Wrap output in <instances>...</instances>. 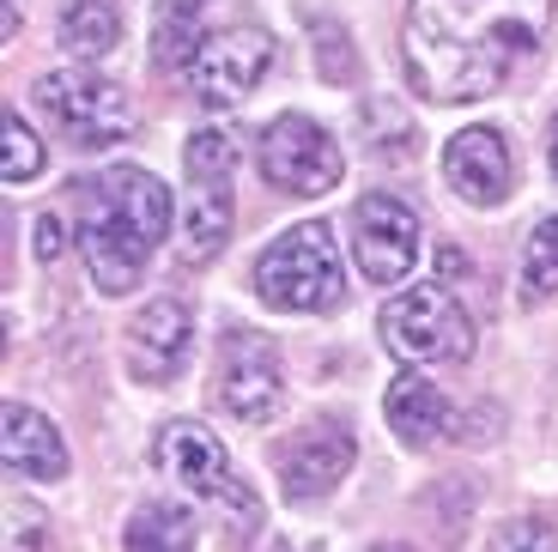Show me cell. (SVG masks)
<instances>
[{
    "label": "cell",
    "mask_w": 558,
    "mask_h": 552,
    "mask_svg": "<svg viewBox=\"0 0 558 552\" xmlns=\"http://www.w3.org/2000/svg\"><path fill=\"white\" fill-rule=\"evenodd\" d=\"M444 182L468 201V207H504L510 182H517V158L498 128H461L444 146Z\"/></svg>",
    "instance_id": "obj_13"
},
{
    "label": "cell",
    "mask_w": 558,
    "mask_h": 552,
    "mask_svg": "<svg viewBox=\"0 0 558 552\" xmlns=\"http://www.w3.org/2000/svg\"><path fill=\"white\" fill-rule=\"evenodd\" d=\"M56 31H61V49L73 61H104L122 43V13H116L110 0H68Z\"/></svg>",
    "instance_id": "obj_17"
},
{
    "label": "cell",
    "mask_w": 558,
    "mask_h": 552,
    "mask_svg": "<svg viewBox=\"0 0 558 552\" xmlns=\"http://www.w3.org/2000/svg\"><path fill=\"white\" fill-rule=\"evenodd\" d=\"M255 298L286 316H322L347 298V274H340L335 231L322 219H304L292 231H279L255 262Z\"/></svg>",
    "instance_id": "obj_3"
},
{
    "label": "cell",
    "mask_w": 558,
    "mask_h": 552,
    "mask_svg": "<svg viewBox=\"0 0 558 552\" xmlns=\"http://www.w3.org/2000/svg\"><path fill=\"white\" fill-rule=\"evenodd\" d=\"M352 255L371 286H401L418 262V219L395 194H364L352 213Z\"/></svg>",
    "instance_id": "obj_11"
},
{
    "label": "cell",
    "mask_w": 558,
    "mask_h": 552,
    "mask_svg": "<svg viewBox=\"0 0 558 552\" xmlns=\"http://www.w3.org/2000/svg\"><path fill=\"white\" fill-rule=\"evenodd\" d=\"M262 177L286 194H328L347 177V158H340L328 128L292 110L262 134Z\"/></svg>",
    "instance_id": "obj_8"
},
{
    "label": "cell",
    "mask_w": 558,
    "mask_h": 552,
    "mask_svg": "<svg viewBox=\"0 0 558 552\" xmlns=\"http://www.w3.org/2000/svg\"><path fill=\"white\" fill-rule=\"evenodd\" d=\"M486 552H553V523L546 516H517L486 540Z\"/></svg>",
    "instance_id": "obj_22"
},
{
    "label": "cell",
    "mask_w": 558,
    "mask_h": 552,
    "mask_svg": "<svg viewBox=\"0 0 558 552\" xmlns=\"http://www.w3.org/2000/svg\"><path fill=\"white\" fill-rule=\"evenodd\" d=\"M219 407L238 425H267L286 400V376H279V352L267 334H225L219 346V383H213Z\"/></svg>",
    "instance_id": "obj_10"
},
{
    "label": "cell",
    "mask_w": 558,
    "mask_h": 552,
    "mask_svg": "<svg viewBox=\"0 0 558 552\" xmlns=\"http://www.w3.org/2000/svg\"><path fill=\"white\" fill-rule=\"evenodd\" d=\"M19 19H25V0H7V13H0V37H19Z\"/></svg>",
    "instance_id": "obj_24"
},
{
    "label": "cell",
    "mask_w": 558,
    "mask_h": 552,
    "mask_svg": "<svg viewBox=\"0 0 558 552\" xmlns=\"http://www.w3.org/2000/svg\"><path fill=\"white\" fill-rule=\"evenodd\" d=\"M377 328H383V346L407 364H461V359H474V340H480L474 316H468L461 298L449 286H437V279L389 298Z\"/></svg>",
    "instance_id": "obj_4"
},
{
    "label": "cell",
    "mask_w": 558,
    "mask_h": 552,
    "mask_svg": "<svg viewBox=\"0 0 558 552\" xmlns=\"http://www.w3.org/2000/svg\"><path fill=\"white\" fill-rule=\"evenodd\" d=\"M153 461L165 480H177L189 497H201V504H219L231 523L255 528L262 523V504H255V492L231 473V456H225V443L213 437L207 425H195V419H170L165 431H158L153 443Z\"/></svg>",
    "instance_id": "obj_6"
},
{
    "label": "cell",
    "mask_w": 558,
    "mask_h": 552,
    "mask_svg": "<svg viewBox=\"0 0 558 552\" xmlns=\"http://www.w3.org/2000/svg\"><path fill=\"white\" fill-rule=\"evenodd\" d=\"M0 461L19 480H43V485L68 480V443H61V431L43 413L19 407V400L0 413Z\"/></svg>",
    "instance_id": "obj_15"
},
{
    "label": "cell",
    "mask_w": 558,
    "mask_h": 552,
    "mask_svg": "<svg viewBox=\"0 0 558 552\" xmlns=\"http://www.w3.org/2000/svg\"><path fill=\"white\" fill-rule=\"evenodd\" d=\"M31 237H37V255H43V262H56V255H61V225H56V213H43V219L31 225Z\"/></svg>",
    "instance_id": "obj_23"
},
{
    "label": "cell",
    "mask_w": 558,
    "mask_h": 552,
    "mask_svg": "<svg viewBox=\"0 0 558 552\" xmlns=\"http://www.w3.org/2000/svg\"><path fill=\"white\" fill-rule=\"evenodd\" d=\"M37 110L49 122V134H61L68 146H110V140H128L140 122L134 97L116 80L92 68H61L37 80Z\"/></svg>",
    "instance_id": "obj_5"
},
{
    "label": "cell",
    "mask_w": 558,
    "mask_h": 552,
    "mask_svg": "<svg viewBox=\"0 0 558 552\" xmlns=\"http://www.w3.org/2000/svg\"><path fill=\"white\" fill-rule=\"evenodd\" d=\"M189 170V207H182V262H213L238 225V201H231V170H238V146L219 128H201L182 153Z\"/></svg>",
    "instance_id": "obj_7"
},
{
    "label": "cell",
    "mask_w": 558,
    "mask_h": 552,
    "mask_svg": "<svg viewBox=\"0 0 558 552\" xmlns=\"http://www.w3.org/2000/svg\"><path fill=\"white\" fill-rule=\"evenodd\" d=\"M195 540H201V528L182 504H140L128 516L122 547L128 552H195Z\"/></svg>",
    "instance_id": "obj_18"
},
{
    "label": "cell",
    "mask_w": 558,
    "mask_h": 552,
    "mask_svg": "<svg viewBox=\"0 0 558 552\" xmlns=\"http://www.w3.org/2000/svg\"><path fill=\"white\" fill-rule=\"evenodd\" d=\"M43 170V140L31 134L25 116H7V158H0V177L7 182H31Z\"/></svg>",
    "instance_id": "obj_21"
},
{
    "label": "cell",
    "mask_w": 558,
    "mask_h": 552,
    "mask_svg": "<svg viewBox=\"0 0 558 552\" xmlns=\"http://www.w3.org/2000/svg\"><path fill=\"white\" fill-rule=\"evenodd\" d=\"M553 25V0H407V80L432 104H480Z\"/></svg>",
    "instance_id": "obj_1"
},
{
    "label": "cell",
    "mask_w": 558,
    "mask_h": 552,
    "mask_svg": "<svg viewBox=\"0 0 558 552\" xmlns=\"http://www.w3.org/2000/svg\"><path fill=\"white\" fill-rule=\"evenodd\" d=\"M189 352H195V316L177 298H158V304H146L128 322V371L140 383H153V388L177 383Z\"/></svg>",
    "instance_id": "obj_14"
},
{
    "label": "cell",
    "mask_w": 558,
    "mask_h": 552,
    "mask_svg": "<svg viewBox=\"0 0 558 552\" xmlns=\"http://www.w3.org/2000/svg\"><path fill=\"white\" fill-rule=\"evenodd\" d=\"M201 43L207 37H201V7L195 0H165V7H158V37H153L158 68H170V73L195 68Z\"/></svg>",
    "instance_id": "obj_19"
},
{
    "label": "cell",
    "mask_w": 558,
    "mask_h": 552,
    "mask_svg": "<svg viewBox=\"0 0 558 552\" xmlns=\"http://www.w3.org/2000/svg\"><path fill=\"white\" fill-rule=\"evenodd\" d=\"M267 68H274V37L255 25H225L201 43L189 85H195V97L207 110H231V104H243L267 80Z\"/></svg>",
    "instance_id": "obj_9"
},
{
    "label": "cell",
    "mask_w": 558,
    "mask_h": 552,
    "mask_svg": "<svg viewBox=\"0 0 558 552\" xmlns=\"http://www.w3.org/2000/svg\"><path fill=\"white\" fill-rule=\"evenodd\" d=\"M170 231V189L153 170L110 165L92 182H80V255L92 286L122 298L140 286L153 249Z\"/></svg>",
    "instance_id": "obj_2"
},
{
    "label": "cell",
    "mask_w": 558,
    "mask_h": 552,
    "mask_svg": "<svg viewBox=\"0 0 558 552\" xmlns=\"http://www.w3.org/2000/svg\"><path fill=\"white\" fill-rule=\"evenodd\" d=\"M522 291L529 298H558V219L534 225L522 249Z\"/></svg>",
    "instance_id": "obj_20"
},
{
    "label": "cell",
    "mask_w": 558,
    "mask_h": 552,
    "mask_svg": "<svg viewBox=\"0 0 558 552\" xmlns=\"http://www.w3.org/2000/svg\"><path fill=\"white\" fill-rule=\"evenodd\" d=\"M371 552H413L407 540H389V547H371Z\"/></svg>",
    "instance_id": "obj_25"
},
{
    "label": "cell",
    "mask_w": 558,
    "mask_h": 552,
    "mask_svg": "<svg viewBox=\"0 0 558 552\" xmlns=\"http://www.w3.org/2000/svg\"><path fill=\"white\" fill-rule=\"evenodd\" d=\"M383 419H389L395 437H407V443H437L449 425H456L449 400L437 395L418 371H407V376H395V383H389V395H383Z\"/></svg>",
    "instance_id": "obj_16"
},
{
    "label": "cell",
    "mask_w": 558,
    "mask_h": 552,
    "mask_svg": "<svg viewBox=\"0 0 558 552\" xmlns=\"http://www.w3.org/2000/svg\"><path fill=\"white\" fill-rule=\"evenodd\" d=\"M546 153H553V170H558V122H553V146H546Z\"/></svg>",
    "instance_id": "obj_26"
},
{
    "label": "cell",
    "mask_w": 558,
    "mask_h": 552,
    "mask_svg": "<svg viewBox=\"0 0 558 552\" xmlns=\"http://www.w3.org/2000/svg\"><path fill=\"white\" fill-rule=\"evenodd\" d=\"M359 461V443L340 419H310L286 449L274 456L279 480H286V497H328Z\"/></svg>",
    "instance_id": "obj_12"
}]
</instances>
